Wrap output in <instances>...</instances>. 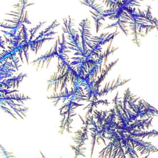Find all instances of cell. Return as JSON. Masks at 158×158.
<instances>
[{"label":"cell","mask_w":158,"mask_h":158,"mask_svg":"<svg viewBox=\"0 0 158 158\" xmlns=\"http://www.w3.org/2000/svg\"><path fill=\"white\" fill-rule=\"evenodd\" d=\"M90 29V22L87 18L83 19L79 24L78 30L80 32V37L81 38V46L83 50L85 53L88 52L90 50L88 48V46L86 45V42L89 41V38L91 37Z\"/></svg>","instance_id":"obj_1"},{"label":"cell","mask_w":158,"mask_h":158,"mask_svg":"<svg viewBox=\"0 0 158 158\" xmlns=\"http://www.w3.org/2000/svg\"><path fill=\"white\" fill-rule=\"evenodd\" d=\"M46 22V21H44V22H40V24H38L36 27H35V28H33V29H30V30H28V32H30V38H29V40H32V39H33V36H34V35H35V33L38 31V30L43 25V24H44V23Z\"/></svg>","instance_id":"obj_5"},{"label":"cell","mask_w":158,"mask_h":158,"mask_svg":"<svg viewBox=\"0 0 158 158\" xmlns=\"http://www.w3.org/2000/svg\"><path fill=\"white\" fill-rule=\"evenodd\" d=\"M23 23L25 24H31V22L29 21L28 19V15H27V12H25V15H24V18H23Z\"/></svg>","instance_id":"obj_7"},{"label":"cell","mask_w":158,"mask_h":158,"mask_svg":"<svg viewBox=\"0 0 158 158\" xmlns=\"http://www.w3.org/2000/svg\"><path fill=\"white\" fill-rule=\"evenodd\" d=\"M19 92L18 90L17 89H13V90H10V89H1V97H3V96H6L7 95H9V94H13L14 92Z\"/></svg>","instance_id":"obj_6"},{"label":"cell","mask_w":158,"mask_h":158,"mask_svg":"<svg viewBox=\"0 0 158 158\" xmlns=\"http://www.w3.org/2000/svg\"><path fill=\"white\" fill-rule=\"evenodd\" d=\"M27 76V74L25 73H20L18 76H13L12 77L8 78L7 79H4L1 81V89L3 87L6 89H10L12 87L15 89L16 87L17 88L19 87V84L22 81L24 77Z\"/></svg>","instance_id":"obj_2"},{"label":"cell","mask_w":158,"mask_h":158,"mask_svg":"<svg viewBox=\"0 0 158 158\" xmlns=\"http://www.w3.org/2000/svg\"><path fill=\"white\" fill-rule=\"evenodd\" d=\"M56 33H57V32L50 31V32L46 33V34H44V36H43V37H48V36H51V35H54V34H56Z\"/></svg>","instance_id":"obj_8"},{"label":"cell","mask_w":158,"mask_h":158,"mask_svg":"<svg viewBox=\"0 0 158 158\" xmlns=\"http://www.w3.org/2000/svg\"><path fill=\"white\" fill-rule=\"evenodd\" d=\"M91 17L93 18L94 22H95V25H96V33H98L99 28L102 26V24L101 22V20H105V18L103 17L102 15H99V17H95L93 15H91Z\"/></svg>","instance_id":"obj_4"},{"label":"cell","mask_w":158,"mask_h":158,"mask_svg":"<svg viewBox=\"0 0 158 158\" xmlns=\"http://www.w3.org/2000/svg\"><path fill=\"white\" fill-rule=\"evenodd\" d=\"M127 23L130 24V21L123 20V19H118V20H117V21L115 23H113L111 25H108L107 27H104V29H108V28H112L113 27H118L121 29V30L123 32V33L127 36L128 30H127V28L128 27V25H125V24H127Z\"/></svg>","instance_id":"obj_3"},{"label":"cell","mask_w":158,"mask_h":158,"mask_svg":"<svg viewBox=\"0 0 158 158\" xmlns=\"http://www.w3.org/2000/svg\"><path fill=\"white\" fill-rule=\"evenodd\" d=\"M0 45H1V48L4 49V50H6L5 49V41L4 40H2V38H1V42H0Z\"/></svg>","instance_id":"obj_9"}]
</instances>
